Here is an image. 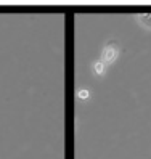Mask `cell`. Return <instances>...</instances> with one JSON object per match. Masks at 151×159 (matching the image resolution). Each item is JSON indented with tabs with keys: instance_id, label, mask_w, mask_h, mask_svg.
I'll return each instance as SVG.
<instances>
[{
	"instance_id": "6da1fadb",
	"label": "cell",
	"mask_w": 151,
	"mask_h": 159,
	"mask_svg": "<svg viewBox=\"0 0 151 159\" xmlns=\"http://www.w3.org/2000/svg\"><path fill=\"white\" fill-rule=\"evenodd\" d=\"M138 20H140L141 24L151 27V11H149V13H141V15L138 16Z\"/></svg>"
},
{
	"instance_id": "7a4b0ae2",
	"label": "cell",
	"mask_w": 151,
	"mask_h": 159,
	"mask_svg": "<svg viewBox=\"0 0 151 159\" xmlns=\"http://www.w3.org/2000/svg\"><path fill=\"white\" fill-rule=\"evenodd\" d=\"M95 69H97V72H101V71H103V66H101L100 63H97V64H95Z\"/></svg>"
},
{
	"instance_id": "3957f363",
	"label": "cell",
	"mask_w": 151,
	"mask_h": 159,
	"mask_svg": "<svg viewBox=\"0 0 151 159\" xmlns=\"http://www.w3.org/2000/svg\"><path fill=\"white\" fill-rule=\"evenodd\" d=\"M87 95H89V93H87V92H80V93H79V97H80V98H85Z\"/></svg>"
}]
</instances>
